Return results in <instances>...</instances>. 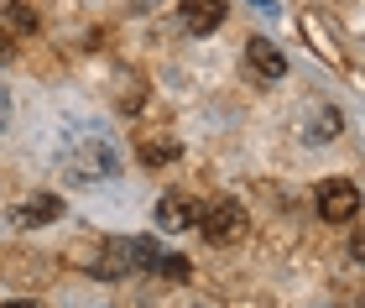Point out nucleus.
<instances>
[{
	"instance_id": "nucleus-1",
	"label": "nucleus",
	"mask_w": 365,
	"mask_h": 308,
	"mask_svg": "<svg viewBox=\"0 0 365 308\" xmlns=\"http://www.w3.org/2000/svg\"><path fill=\"white\" fill-rule=\"evenodd\" d=\"M58 168L68 183H110L115 173H120V152H115L110 136H73L68 147L58 152Z\"/></svg>"
},
{
	"instance_id": "nucleus-2",
	"label": "nucleus",
	"mask_w": 365,
	"mask_h": 308,
	"mask_svg": "<svg viewBox=\"0 0 365 308\" xmlns=\"http://www.w3.org/2000/svg\"><path fill=\"white\" fill-rule=\"evenodd\" d=\"M198 225H204L209 246H235L245 235V204L240 199H209V204H198Z\"/></svg>"
},
{
	"instance_id": "nucleus-3",
	"label": "nucleus",
	"mask_w": 365,
	"mask_h": 308,
	"mask_svg": "<svg viewBox=\"0 0 365 308\" xmlns=\"http://www.w3.org/2000/svg\"><path fill=\"white\" fill-rule=\"evenodd\" d=\"M313 209H319V220H329V225H350L360 215V188L350 178H324V183L313 188Z\"/></svg>"
},
{
	"instance_id": "nucleus-4",
	"label": "nucleus",
	"mask_w": 365,
	"mask_h": 308,
	"mask_svg": "<svg viewBox=\"0 0 365 308\" xmlns=\"http://www.w3.org/2000/svg\"><path fill=\"white\" fill-rule=\"evenodd\" d=\"M225 16H230L225 0H178V21H182L188 37H209V31H220Z\"/></svg>"
},
{
	"instance_id": "nucleus-5",
	"label": "nucleus",
	"mask_w": 365,
	"mask_h": 308,
	"mask_svg": "<svg viewBox=\"0 0 365 308\" xmlns=\"http://www.w3.org/2000/svg\"><path fill=\"white\" fill-rule=\"evenodd\" d=\"M245 68H251L261 84H282V78H287V53L267 37H251L245 42Z\"/></svg>"
},
{
	"instance_id": "nucleus-6",
	"label": "nucleus",
	"mask_w": 365,
	"mask_h": 308,
	"mask_svg": "<svg viewBox=\"0 0 365 308\" xmlns=\"http://www.w3.org/2000/svg\"><path fill=\"white\" fill-rule=\"evenodd\" d=\"M157 225H162L168 235L193 230V225H198V199H193V193H182V188H168V193L157 199Z\"/></svg>"
},
{
	"instance_id": "nucleus-7",
	"label": "nucleus",
	"mask_w": 365,
	"mask_h": 308,
	"mask_svg": "<svg viewBox=\"0 0 365 308\" xmlns=\"http://www.w3.org/2000/svg\"><path fill=\"white\" fill-rule=\"evenodd\" d=\"M53 220H63V199H58V193H37V199H26V204L11 209L16 230H42V225H53Z\"/></svg>"
},
{
	"instance_id": "nucleus-8",
	"label": "nucleus",
	"mask_w": 365,
	"mask_h": 308,
	"mask_svg": "<svg viewBox=\"0 0 365 308\" xmlns=\"http://www.w3.org/2000/svg\"><path fill=\"white\" fill-rule=\"evenodd\" d=\"M339 125H344V115H339L334 105H313V110H308V120H303V141L324 147V141H334V136H339Z\"/></svg>"
},
{
	"instance_id": "nucleus-9",
	"label": "nucleus",
	"mask_w": 365,
	"mask_h": 308,
	"mask_svg": "<svg viewBox=\"0 0 365 308\" xmlns=\"http://www.w3.org/2000/svg\"><path fill=\"white\" fill-rule=\"evenodd\" d=\"M0 26L6 31H37V11L26 0H0Z\"/></svg>"
},
{
	"instance_id": "nucleus-10",
	"label": "nucleus",
	"mask_w": 365,
	"mask_h": 308,
	"mask_svg": "<svg viewBox=\"0 0 365 308\" xmlns=\"http://www.w3.org/2000/svg\"><path fill=\"white\" fill-rule=\"evenodd\" d=\"M178 152H182V147H178V136H162V141H157V136H146V141H141V162H146V168L178 162Z\"/></svg>"
},
{
	"instance_id": "nucleus-11",
	"label": "nucleus",
	"mask_w": 365,
	"mask_h": 308,
	"mask_svg": "<svg viewBox=\"0 0 365 308\" xmlns=\"http://www.w3.org/2000/svg\"><path fill=\"white\" fill-rule=\"evenodd\" d=\"M16 58V42H11V31L6 26H0V68H6V63Z\"/></svg>"
},
{
	"instance_id": "nucleus-12",
	"label": "nucleus",
	"mask_w": 365,
	"mask_h": 308,
	"mask_svg": "<svg viewBox=\"0 0 365 308\" xmlns=\"http://www.w3.org/2000/svg\"><path fill=\"white\" fill-rule=\"evenodd\" d=\"M6 125H11V94L0 89V131H6Z\"/></svg>"
},
{
	"instance_id": "nucleus-13",
	"label": "nucleus",
	"mask_w": 365,
	"mask_h": 308,
	"mask_svg": "<svg viewBox=\"0 0 365 308\" xmlns=\"http://www.w3.org/2000/svg\"><path fill=\"white\" fill-rule=\"evenodd\" d=\"M0 308H37L31 298H11V303H0Z\"/></svg>"
},
{
	"instance_id": "nucleus-14",
	"label": "nucleus",
	"mask_w": 365,
	"mask_h": 308,
	"mask_svg": "<svg viewBox=\"0 0 365 308\" xmlns=\"http://www.w3.org/2000/svg\"><path fill=\"white\" fill-rule=\"evenodd\" d=\"M198 308H209V303H198Z\"/></svg>"
}]
</instances>
